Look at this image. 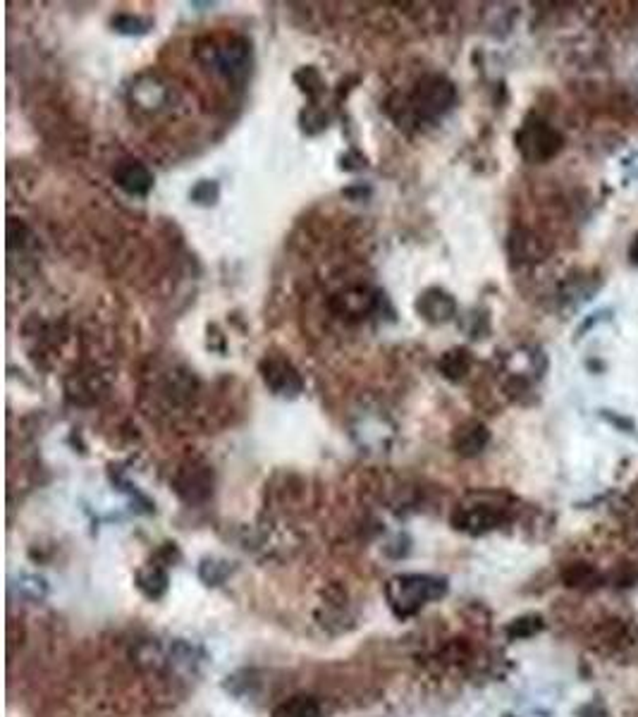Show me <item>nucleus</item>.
Instances as JSON below:
<instances>
[{
	"label": "nucleus",
	"instance_id": "f257e3e1",
	"mask_svg": "<svg viewBox=\"0 0 638 717\" xmlns=\"http://www.w3.org/2000/svg\"><path fill=\"white\" fill-rule=\"evenodd\" d=\"M447 593V581L428 574H402L387 581L385 595L393 605L397 617H409L419 612L426 603L438 600Z\"/></svg>",
	"mask_w": 638,
	"mask_h": 717
},
{
	"label": "nucleus",
	"instance_id": "f03ea898",
	"mask_svg": "<svg viewBox=\"0 0 638 717\" xmlns=\"http://www.w3.org/2000/svg\"><path fill=\"white\" fill-rule=\"evenodd\" d=\"M454 99H457V92L445 77H423L416 85L414 93L409 96L407 110L414 120H435L452 108Z\"/></svg>",
	"mask_w": 638,
	"mask_h": 717
},
{
	"label": "nucleus",
	"instance_id": "7ed1b4c3",
	"mask_svg": "<svg viewBox=\"0 0 638 717\" xmlns=\"http://www.w3.org/2000/svg\"><path fill=\"white\" fill-rule=\"evenodd\" d=\"M516 149L529 163H546L560 153L562 134L538 117H529L516 132Z\"/></svg>",
	"mask_w": 638,
	"mask_h": 717
},
{
	"label": "nucleus",
	"instance_id": "20e7f679",
	"mask_svg": "<svg viewBox=\"0 0 638 717\" xmlns=\"http://www.w3.org/2000/svg\"><path fill=\"white\" fill-rule=\"evenodd\" d=\"M474 497H476V503H467L454 512L452 521L457 528H462L467 534H485V531H492V528L500 527L502 521L507 520V507L490 503V500H485L481 495Z\"/></svg>",
	"mask_w": 638,
	"mask_h": 717
},
{
	"label": "nucleus",
	"instance_id": "39448f33",
	"mask_svg": "<svg viewBox=\"0 0 638 717\" xmlns=\"http://www.w3.org/2000/svg\"><path fill=\"white\" fill-rule=\"evenodd\" d=\"M261 374H263V381H266V385H268L275 395L294 397L301 392L299 374L294 371L292 364L285 361V358H280V357L263 358Z\"/></svg>",
	"mask_w": 638,
	"mask_h": 717
},
{
	"label": "nucleus",
	"instance_id": "423d86ee",
	"mask_svg": "<svg viewBox=\"0 0 638 717\" xmlns=\"http://www.w3.org/2000/svg\"><path fill=\"white\" fill-rule=\"evenodd\" d=\"M175 490L185 503H203L213 490V476L206 466H185L177 473Z\"/></svg>",
	"mask_w": 638,
	"mask_h": 717
},
{
	"label": "nucleus",
	"instance_id": "0eeeda50",
	"mask_svg": "<svg viewBox=\"0 0 638 717\" xmlns=\"http://www.w3.org/2000/svg\"><path fill=\"white\" fill-rule=\"evenodd\" d=\"M116 182L120 189H124L132 197H144L154 187V175L147 165H141L137 161H124L120 163L113 173Z\"/></svg>",
	"mask_w": 638,
	"mask_h": 717
},
{
	"label": "nucleus",
	"instance_id": "6e6552de",
	"mask_svg": "<svg viewBox=\"0 0 638 717\" xmlns=\"http://www.w3.org/2000/svg\"><path fill=\"white\" fill-rule=\"evenodd\" d=\"M416 309L421 311L423 318H428L431 323H445L450 321L457 311L454 299L443 290H428L423 292V297L419 299Z\"/></svg>",
	"mask_w": 638,
	"mask_h": 717
},
{
	"label": "nucleus",
	"instance_id": "1a4fd4ad",
	"mask_svg": "<svg viewBox=\"0 0 638 717\" xmlns=\"http://www.w3.org/2000/svg\"><path fill=\"white\" fill-rule=\"evenodd\" d=\"M490 440V433L483 423L478 421H469L462 428H457L454 433V450L459 452L462 457H476L478 452H483V447Z\"/></svg>",
	"mask_w": 638,
	"mask_h": 717
},
{
	"label": "nucleus",
	"instance_id": "9d476101",
	"mask_svg": "<svg viewBox=\"0 0 638 717\" xmlns=\"http://www.w3.org/2000/svg\"><path fill=\"white\" fill-rule=\"evenodd\" d=\"M218 68L230 79H244L249 72V46L246 41H230L227 46L218 51Z\"/></svg>",
	"mask_w": 638,
	"mask_h": 717
},
{
	"label": "nucleus",
	"instance_id": "9b49d317",
	"mask_svg": "<svg viewBox=\"0 0 638 717\" xmlns=\"http://www.w3.org/2000/svg\"><path fill=\"white\" fill-rule=\"evenodd\" d=\"M201 660H203V653L194 643L175 641L168 650V665L177 672H196Z\"/></svg>",
	"mask_w": 638,
	"mask_h": 717
},
{
	"label": "nucleus",
	"instance_id": "f8f14e48",
	"mask_svg": "<svg viewBox=\"0 0 638 717\" xmlns=\"http://www.w3.org/2000/svg\"><path fill=\"white\" fill-rule=\"evenodd\" d=\"M273 717H321V703L314 696H292L273 710Z\"/></svg>",
	"mask_w": 638,
	"mask_h": 717
},
{
	"label": "nucleus",
	"instance_id": "ddd939ff",
	"mask_svg": "<svg viewBox=\"0 0 638 717\" xmlns=\"http://www.w3.org/2000/svg\"><path fill=\"white\" fill-rule=\"evenodd\" d=\"M137 586L147 598L158 600V598L168 591V574H165V569H161V567L151 565L148 569H141V572H139Z\"/></svg>",
	"mask_w": 638,
	"mask_h": 717
},
{
	"label": "nucleus",
	"instance_id": "4468645a",
	"mask_svg": "<svg viewBox=\"0 0 638 717\" xmlns=\"http://www.w3.org/2000/svg\"><path fill=\"white\" fill-rule=\"evenodd\" d=\"M562 579H564V584L570 588L591 591V588H595L600 584V574L591 565H586V562H574V565H570L562 572Z\"/></svg>",
	"mask_w": 638,
	"mask_h": 717
},
{
	"label": "nucleus",
	"instance_id": "2eb2a0df",
	"mask_svg": "<svg viewBox=\"0 0 638 717\" xmlns=\"http://www.w3.org/2000/svg\"><path fill=\"white\" fill-rule=\"evenodd\" d=\"M15 588L20 591V595L22 598H27V600H34V603H39V600H44L48 593V584L46 579H41V576H34V574H22L20 579H17Z\"/></svg>",
	"mask_w": 638,
	"mask_h": 717
},
{
	"label": "nucleus",
	"instance_id": "dca6fc26",
	"mask_svg": "<svg viewBox=\"0 0 638 717\" xmlns=\"http://www.w3.org/2000/svg\"><path fill=\"white\" fill-rule=\"evenodd\" d=\"M232 567L227 562H220V560H203L201 562V579L206 581L208 586H220L227 576H230Z\"/></svg>",
	"mask_w": 638,
	"mask_h": 717
},
{
	"label": "nucleus",
	"instance_id": "f3484780",
	"mask_svg": "<svg viewBox=\"0 0 638 717\" xmlns=\"http://www.w3.org/2000/svg\"><path fill=\"white\" fill-rule=\"evenodd\" d=\"M540 629H543V619L538 615H526V617L514 619L507 626V636L509 639H529L533 633H538Z\"/></svg>",
	"mask_w": 638,
	"mask_h": 717
},
{
	"label": "nucleus",
	"instance_id": "a211bd4d",
	"mask_svg": "<svg viewBox=\"0 0 638 717\" xmlns=\"http://www.w3.org/2000/svg\"><path fill=\"white\" fill-rule=\"evenodd\" d=\"M512 254L519 261H538L540 259V242L536 237L519 235L512 239Z\"/></svg>",
	"mask_w": 638,
	"mask_h": 717
},
{
	"label": "nucleus",
	"instance_id": "6ab92c4d",
	"mask_svg": "<svg viewBox=\"0 0 638 717\" xmlns=\"http://www.w3.org/2000/svg\"><path fill=\"white\" fill-rule=\"evenodd\" d=\"M440 367H443L447 378H462V375L469 371V351L464 350L450 351V354H445V358H443Z\"/></svg>",
	"mask_w": 638,
	"mask_h": 717
},
{
	"label": "nucleus",
	"instance_id": "aec40b11",
	"mask_svg": "<svg viewBox=\"0 0 638 717\" xmlns=\"http://www.w3.org/2000/svg\"><path fill=\"white\" fill-rule=\"evenodd\" d=\"M192 198L196 201V204H216L218 184L216 182H199L192 189Z\"/></svg>",
	"mask_w": 638,
	"mask_h": 717
},
{
	"label": "nucleus",
	"instance_id": "412c9836",
	"mask_svg": "<svg viewBox=\"0 0 638 717\" xmlns=\"http://www.w3.org/2000/svg\"><path fill=\"white\" fill-rule=\"evenodd\" d=\"M113 27H116L117 31H123V34H144V31H147V22H141L137 17L127 15L113 20Z\"/></svg>",
	"mask_w": 638,
	"mask_h": 717
},
{
	"label": "nucleus",
	"instance_id": "4be33fe9",
	"mask_svg": "<svg viewBox=\"0 0 638 717\" xmlns=\"http://www.w3.org/2000/svg\"><path fill=\"white\" fill-rule=\"evenodd\" d=\"M629 259H631V263H636L638 266V235L634 237V242H631V246H629Z\"/></svg>",
	"mask_w": 638,
	"mask_h": 717
}]
</instances>
